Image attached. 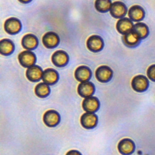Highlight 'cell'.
Returning a JSON list of instances; mask_svg holds the SVG:
<instances>
[{
	"mask_svg": "<svg viewBox=\"0 0 155 155\" xmlns=\"http://www.w3.org/2000/svg\"><path fill=\"white\" fill-rule=\"evenodd\" d=\"M149 86L148 78L142 74L134 76L131 81V87L137 92H143L146 91Z\"/></svg>",
	"mask_w": 155,
	"mask_h": 155,
	"instance_id": "6da1fadb",
	"label": "cell"
},
{
	"mask_svg": "<svg viewBox=\"0 0 155 155\" xmlns=\"http://www.w3.org/2000/svg\"><path fill=\"white\" fill-rule=\"evenodd\" d=\"M18 61L22 67L29 68L35 65L36 58L33 51L25 50L19 54Z\"/></svg>",
	"mask_w": 155,
	"mask_h": 155,
	"instance_id": "7a4b0ae2",
	"label": "cell"
},
{
	"mask_svg": "<svg viewBox=\"0 0 155 155\" xmlns=\"http://www.w3.org/2000/svg\"><path fill=\"white\" fill-rule=\"evenodd\" d=\"M61 120L60 114L54 110H49L45 112L43 116L44 124L49 127H54L58 125Z\"/></svg>",
	"mask_w": 155,
	"mask_h": 155,
	"instance_id": "3957f363",
	"label": "cell"
},
{
	"mask_svg": "<svg viewBox=\"0 0 155 155\" xmlns=\"http://www.w3.org/2000/svg\"><path fill=\"white\" fill-rule=\"evenodd\" d=\"M134 142L129 138H124L119 141L117 145L119 152L122 155H131L135 150Z\"/></svg>",
	"mask_w": 155,
	"mask_h": 155,
	"instance_id": "277c9868",
	"label": "cell"
},
{
	"mask_svg": "<svg viewBox=\"0 0 155 155\" xmlns=\"http://www.w3.org/2000/svg\"><path fill=\"white\" fill-rule=\"evenodd\" d=\"M97 80L101 82H107L111 80L113 76V70L107 65L99 67L95 72Z\"/></svg>",
	"mask_w": 155,
	"mask_h": 155,
	"instance_id": "5b68a950",
	"label": "cell"
},
{
	"mask_svg": "<svg viewBox=\"0 0 155 155\" xmlns=\"http://www.w3.org/2000/svg\"><path fill=\"white\" fill-rule=\"evenodd\" d=\"M81 124L86 129H92L97 126L98 118L96 114L85 113L81 117Z\"/></svg>",
	"mask_w": 155,
	"mask_h": 155,
	"instance_id": "8992f818",
	"label": "cell"
},
{
	"mask_svg": "<svg viewBox=\"0 0 155 155\" xmlns=\"http://www.w3.org/2000/svg\"><path fill=\"white\" fill-rule=\"evenodd\" d=\"M21 27L22 25L19 19L14 17L7 19L4 22V30L10 35L18 33L21 30Z\"/></svg>",
	"mask_w": 155,
	"mask_h": 155,
	"instance_id": "52a82bcc",
	"label": "cell"
},
{
	"mask_svg": "<svg viewBox=\"0 0 155 155\" xmlns=\"http://www.w3.org/2000/svg\"><path fill=\"white\" fill-rule=\"evenodd\" d=\"M82 105L84 110L87 113H94L99 110L100 102L96 97L90 96L84 99Z\"/></svg>",
	"mask_w": 155,
	"mask_h": 155,
	"instance_id": "ba28073f",
	"label": "cell"
},
{
	"mask_svg": "<svg viewBox=\"0 0 155 155\" xmlns=\"http://www.w3.org/2000/svg\"><path fill=\"white\" fill-rule=\"evenodd\" d=\"M104 45V41L98 35H92L87 41V47L88 49L93 52H98L102 50Z\"/></svg>",
	"mask_w": 155,
	"mask_h": 155,
	"instance_id": "9c48e42d",
	"label": "cell"
},
{
	"mask_svg": "<svg viewBox=\"0 0 155 155\" xmlns=\"http://www.w3.org/2000/svg\"><path fill=\"white\" fill-rule=\"evenodd\" d=\"M110 12L113 17L115 18H122L127 14V8L124 2L115 1L112 3Z\"/></svg>",
	"mask_w": 155,
	"mask_h": 155,
	"instance_id": "30bf717a",
	"label": "cell"
},
{
	"mask_svg": "<svg viewBox=\"0 0 155 155\" xmlns=\"http://www.w3.org/2000/svg\"><path fill=\"white\" fill-rule=\"evenodd\" d=\"M44 45L48 48H53L58 45L60 39L58 35L53 31H48L44 34L42 39Z\"/></svg>",
	"mask_w": 155,
	"mask_h": 155,
	"instance_id": "8fae6325",
	"label": "cell"
},
{
	"mask_svg": "<svg viewBox=\"0 0 155 155\" xmlns=\"http://www.w3.org/2000/svg\"><path fill=\"white\" fill-rule=\"evenodd\" d=\"M69 60V57L67 52L63 50H58L53 53L51 56L53 64L58 67L65 66Z\"/></svg>",
	"mask_w": 155,
	"mask_h": 155,
	"instance_id": "7c38bea8",
	"label": "cell"
},
{
	"mask_svg": "<svg viewBox=\"0 0 155 155\" xmlns=\"http://www.w3.org/2000/svg\"><path fill=\"white\" fill-rule=\"evenodd\" d=\"M95 91L94 84L89 81L81 82L78 87V93L82 97L92 96Z\"/></svg>",
	"mask_w": 155,
	"mask_h": 155,
	"instance_id": "4fadbf2b",
	"label": "cell"
},
{
	"mask_svg": "<svg viewBox=\"0 0 155 155\" xmlns=\"http://www.w3.org/2000/svg\"><path fill=\"white\" fill-rule=\"evenodd\" d=\"M74 77L81 82L88 81L91 77V71L87 66L81 65L76 69Z\"/></svg>",
	"mask_w": 155,
	"mask_h": 155,
	"instance_id": "5bb4252c",
	"label": "cell"
},
{
	"mask_svg": "<svg viewBox=\"0 0 155 155\" xmlns=\"http://www.w3.org/2000/svg\"><path fill=\"white\" fill-rule=\"evenodd\" d=\"M128 15L131 21L139 22L144 18L145 11L141 6L134 5L130 8Z\"/></svg>",
	"mask_w": 155,
	"mask_h": 155,
	"instance_id": "9a60e30c",
	"label": "cell"
},
{
	"mask_svg": "<svg viewBox=\"0 0 155 155\" xmlns=\"http://www.w3.org/2000/svg\"><path fill=\"white\" fill-rule=\"evenodd\" d=\"M133 23L132 21L128 18H120L116 23V29L119 33L125 35L131 31L133 28Z\"/></svg>",
	"mask_w": 155,
	"mask_h": 155,
	"instance_id": "2e32d148",
	"label": "cell"
},
{
	"mask_svg": "<svg viewBox=\"0 0 155 155\" xmlns=\"http://www.w3.org/2000/svg\"><path fill=\"white\" fill-rule=\"evenodd\" d=\"M21 44L27 50H32L38 45V39L37 37L31 33L27 34L23 36L21 40Z\"/></svg>",
	"mask_w": 155,
	"mask_h": 155,
	"instance_id": "e0dca14e",
	"label": "cell"
},
{
	"mask_svg": "<svg viewBox=\"0 0 155 155\" xmlns=\"http://www.w3.org/2000/svg\"><path fill=\"white\" fill-rule=\"evenodd\" d=\"M26 77L31 82L39 81L42 78L43 71L38 65H33L26 70Z\"/></svg>",
	"mask_w": 155,
	"mask_h": 155,
	"instance_id": "ac0fdd59",
	"label": "cell"
},
{
	"mask_svg": "<svg viewBox=\"0 0 155 155\" xmlns=\"http://www.w3.org/2000/svg\"><path fill=\"white\" fill-rule=\"evenodd\" d=\"M42 79L44 83L48 85H53L58 82L59 74L53 68H47L43 71Z\"/></svg>",
	"mask_w": 155,
	"mask_h": 155,
	"instance_id": "d6986e66",
	"label": "cell"
},
{
	"mask_svg": "<svg viewBox=\"0 0 155 155\" xmlns=\"http://www.w3.org/2000/svg\"><path fill=\"white\" fill-rule=\"evenodd\" d=\"M140 38L133 30L124 35L122 37V41L125 45L130 47H133L137 45L140 42Z\"/></svg>",
	"mask_w": 155,
	"mask_h": 155,
	"instance_id": "ffe728a7",
	"label": "cell"
},
{
	"mask_svg": "<svg viewBox=\"0 0 155 155\" xmlns=\"http://www.w3.org/2000/svg\"><path fill=\"white\" fill-rule=\"evenodd\" d=\"M15 49L13 42L8 39H3L0 41V53L1 54L8 56L11 54Z\"/></svg>",
	"mask_w": 155,
	"mask_h": 155,
	"instance_id": "44dd1931",
	"label": "cell"
},
{
	"mask_svg": "<svg viewBox=\"0 0 155 155\" xmlns=\"http://www.w3.org/2000/svg\"><path fill=\"white\" fill-rule=\"evenodd\" d=\"M132 30L138 35L140 39L146 38L149 34V29L148 26L145 23L141 22H137L136 24H134Z\"/></svg>",
	"mask_w": 155,
	"mask_h": 155,
	"instance_id": "7402d4cb",
	"label": "cell"
},
{
	"mask_svg": "<svg viewBox=\"0 0 155 155\" xmlns=\"http://www.w3.org/2000/svg\"><path fill=\"white\" fill-rule=\"evenodd\" d=\"M35 94L41 98L46 97L50 93V88L48 84L44 82H41L37 84L35 88Z\"/></svg>",
	"mask_w": 155,
	"mask_h": 155,
	"instance_id": "603a6c76",
	"label": "cell"
},
{
	"mask_svg": "<svg viewBox=\"0 0 155 155\" xmlns=\"http://www.w3.org/2000/svg\"><path fill=\"white\" fill-rule=\"evenodd\" d=\"M112 3L111 0H96L94 3L95 8L101 13H105L111 8Z\"/></svg>",
	"mask_w": 155,
	"mask_h": 155,
	"instance_id": "cb8c5ba5",
	"label": "cell"
},
{
	"mask_svg": "<svg viewBox=\"0 0 155 155\" xmlns=\"http://www.w3.org/2000/svg\"><path fill=\"white\" fill-rule=\"evenodd\" d=\"M147 74L150 80L155 82V64L151 65L147 69Z\"/></svg>",
	"mask_w": 155,
	"mask_h": 155,
	"instance_id": "d4e9b609",
	"label": "cell"
},
{
	"mask_svg": "<svg viewBox=\"0 0 155 155\" xmlns=\"http://www.w3.org/2000/svg\"><path fill=\"white\" fill-rule=\"evenodd\" d=\"M65 155H82L81 152L76 150H71L68 151Z\"/></svg>",
	"mask_w": 155,
	"mask_h": 155,
	"instance_id": "484cf974",
	"label": "cell"
},
{
	"mask_svg": "<svg viewBox=\"0 0 155 155\" xmlns=\"http://www.w3.org/2000/svg\"><path fill=\"white\" fill-rule=\"evenodd\" d=\"M20 2H22V3H24V4H26V3H28L30 2V1H31L32 0H18Z\"/></svg>",
	"mask_w": 155,
	"mask_h": 155,
	"instance_id": "4316f807",
	"label": "cell"
}]
</instances>
